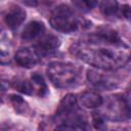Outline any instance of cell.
<instances>
[{
	"instance_id": "6da1fadb",
	"label": "cell",
	"mask_w": 131,
	"mask_h": 131,
	"mask_svg": "<svg viewBox=\"0 0 131 131\" xmlns=\"http://www.w3.org/2000/svg\"><path fill=\"white\" fill-rule=\"evenodd\" d=\"M70 51L101 70H117L131 59V51L123 42H108L95 34L88 40L73 44Z\"/></svg>"
},
{
	"instance_id": "7a4b0ae2",
	"label": "cell",
	"mask_w": 131,
	"mask_h": 131,
	"mask_svg": "<svg viewBox=\"0 0 131 131\" xmlns=\"http://www.w3.org/2000/svg\"><path fill=\"white\" fill-rule=\"evenodd\" d=\"M55 117L61 124L57 126L56 129H87L85 116L79 110L77 97L74 94H67L61 99Z\"/></svg>"
},
{
	"instance_id": "3957f363",
	"label": "cell",
	"mask_w": 131,
	"mask_h": 131,
	"mask_svg": "<svg viewBox=\"0 0 131 131\" xmlns=\"http://www.w3.org/2000/svg\"><path fill=\"white\" fill-rule=\"evenodd\" d=\"M47 75L52 84L58 88H72L80 84L82 69L71 62H51L47 68Z\"/></svg>"
},
{
	"instance_id": "277c9868",
	"label": "cell",
	"mask_w": 131,
	"mask_h": 131,
	"mask_svg": "<svg viewBox=\"0 0 131 131\" xmlns=\"http://www.w3.org/2000/svg\"><path fill=\"white\" fill-rule=\"evenodd\" d=\"M50 25L54 30L66 34L76 32L79 26L75 14L66 5H59L53 10L50 16Z\"/></svg>"
},
{
	"instance_id": "5b68a950",
	"label": "cell",
	"mask_w": 131,
	"mask_h": 131,
	"mask_svg": "<svg viewBox=\"0 0 131 131\" xmlns=\"http://www.w3.org/2000/svg\"><path fill=\"white\" fill-rule=\"evenodd\" d=\"M87 78L94 87L103 89V90L113 89L118 87L119 85V80L116 77L107 74H103L101 72L94 71V70H88Z\"/></svg>"
},
{
	"instance_id": "8992f818",
	"label": "cell",
	"mask_w": 131,
	"mask_h": 131,
	"mask_svg": "<svg viewBox=\"0 0 131 131\" xmlns=\"http://www.w3.org/2000/svg\"><path fill=\"white\" fill-rule=\"evenodd\" d=\"M110 120L122 121L128 118L127 108L123 95H115L106 105V113L104 115Z\"/></svg>"
},
{
	"instance_id": "52a82bcc",
	"label": "cell",
	"mask_w": 131,
	"mask_h": 131,
	"mask_svg": "<svg viewBox=\"0 0 131 131\" xmlns=\"http://www.w3.org/2000/svg\"><path fill=\"white\" fill-rule=\"evenodd\" d=\"M39 58L40 55L37 52V50L32 48H21L14 55V59L16 63L27 69H31L35 67L39 62Z\"/></svg>"
},
{
	"instance_id": "ba28073f",
	"label": "cell",
	"mask_w": 131,
	"mask_h": 131,
	"mask_svg": "<svg viewBox=\"0 0 131 131\" xmlns=\"http://www.w3.org/2000/svg\"><path fill=\"white\" fill-rule=\"evenodd\" d=\"M60 45V40L58 37L54 35H46L42 37L38 44L36 45V50L39 55L48 54L54 50H56Z\"/></svg>"
},
{
	"instance_id": "9c48e42d",
	"label": "cell",
	"mask_w": 131,
	"mask_h": 131,
	"mask_svg": "<svg viewBox=\"0 0 131 131\" xmlns=\"http://www.w3.org/2000/svg\"><path fill=\"white\" fill-rule=\"evenodd\" d=\"M25 18H26V11L18 6L12 5L5 14L4 19L8 28H10L11 30H15L21 25Z\"/></svg>"
},
{
	"instance_id": "30bf717a",
	"label": "cell",
	"mask_w": 131,
	"mask_h": 131,
	"mask_svg": "<svg viewBox=\"0 0 131 131\" xmlns=\"http://www.w3.org/2000/svg\"><path fill=\"white\" fill-rule=\"evenodd\" d=\"M45 32V26L41 21H30L21 32V39L25 41H31L39 36H41Z\"/></svg>"
},
{
	"instance_id": "8fae6325",
	"label": "cell",
	"mask_w": 131,
	"mask_h": 131,
	"mask_svg": "<svg viewBox=\"0 0 131 131\" xmlns=\"http://www.w3.org/2000/svg\"><path fill=\"white\" fill-rule=\"evenodd\" d=\"M80 101L83 106L87 108H96L100 106L103 102L102 97L93 91H86L81 94L80 96Z\"/></svg>"
},
{
	"instance_id": "7c38bea8",
	"label": "cell",
	"mask_w": 131,
	"mask_h": 131,
	"mask_svg": "<svg viewBox=\"0 0 131 131\" xmlns=\"http://www.w3.org/2000/svg\"><path fill=\"white\" fill-rule=\"evenodd\" d=\"M119 8L116 0H103L100 4V10L104 15H114L117 13Z\"/></svg>"
},
{
	"instance_id": "4fadbf2b",
	"label": "cell",
	"mask_w": 131,
	"mask_h": 131,
	"mask_svg": "<svg viewBox=\"0 0 131 131\" xmlns=\"http://www.w3.org/2000/svg\"><path fill=\"white\" fill-rule=\"evenodd\" d=\"M9 97H10V101L14 105V107H15V110H16L17 113H19V114L26 113V111L28 110V104L21 98V96L16 95V94H11Z\"/></svg>"
},
{
	"instance_id": "5bb4252c",
	"label": "cell",
	"mask_w": 131,
	"mask_h": 131,
	"mask_svg": "<svg viewBox=\"0 0 131 131\" xmlns=\"http://www.w3.org/2000/svg\"><path fill=\"white\" fill-rule=\"evenodd\" d=\"M14 88H16L19 92L21 93H25L27 95H32L33 94V90H34V87L32 86V84L27 81V80H23V81H16L14 83Z\"/></svg>"
},
{
	"instance_id": "9a60e30c",
	"label": "cell",
	"mask_w": 131,
	"mask_h": 131,
	"mask_svg": "<svg viewBox=\"0 0 131 131\" xmlns=\"http://www.w3.org/2000/svg\"><path fill=\"white\" fill-rule=\"evenodd\" d=\"M32 81L39 87V95L43 96L47 91V86H46V83H45L43 77L40 74L35 73L32 75Z\"/></svg>"
},
{
	"instance_id": "2e32d148",
	"label": "cell",
	"mask_w": 131,
	"mask_h": 131,
	"mask_svg": "<svg viewBox=\"0 0 131 131\" xmlns=\"http://www.w3.org/2000/svg\"><path fill=\"white\" fill-rule=\"evenodd\" d=\"M73 3L83 11H89L97 4V0H73Z\"/></svg>"
},
{
	"instance_id": "e0dca14e",
	"label": "cell",
	"mask_w": 131,
	"mask_h": 131,
	"mask_svg": "<svg viewBox=\"0 0 131 131\" xmlns=\"http://www.w3.org/2000/svg\"><path fill=\"white\" fill-rule=\"evenodd\" d=\"M92 124L96 129L103 128V125H104L103 117L98 113H93L92 114Z\"/></svg>"
},
{
	"instance_id": "ac0fdd59",
	"label": "cell",
	"mask_w": 131,
	"mask_h": 131,
	"mask_svg": "<svg viewBox=\"0 0 131 131\" xmlns=\"http://www.w3.org/2000/svg\"><path fill=\"white\" fill-rule=\"evenodd\" d=\"M124 100H125V104H126V108H127V114H128V118H131V89H129L124 95Z\"/></svg>"
},
{
	"instance_id": "d6986e66",
	"label": "cell",
	"mask_w": 131,
	"mask_h": 131,
	"mask_svg": "<svg viewBox=\"0 0 131 131\" xmlns=\"http://www.w3.org/2000/svg\"><path fill=\"white\" fill-rule=\"evenodd\" d=\"M122 13L125 18L131 20V7L129 5H123L122 7Z\"/></svg>"
},
{
	"instance_id": "ffe728a7",
	"label": "cell",
	"mask_w": 131,
	"mask_h": 131,
	"mask_svg": "<svg viewBox=\"0 0 131 131\" xmlns=\"http://www.w3.org/2000/svg\"><path fill=\"white\" fill-rule=\"evenodd\" d=\"M17 1L25 4L26 6H30V7H36L38 5V0H17Z\"/></svg>"
}]
</instances>
